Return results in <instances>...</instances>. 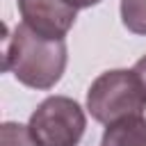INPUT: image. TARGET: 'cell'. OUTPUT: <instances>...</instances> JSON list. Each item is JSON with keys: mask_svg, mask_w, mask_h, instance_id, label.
I'll return each instance as SVG.
<instances>
[{"mask_svg": "<svg viewBox=\"0 0 146 146\" xmlns=\"http://www.w3.org/2000/svg\"><path fill=\"white\" fill-rule=\"evenodd\" d=\"M66 62L68 50L64 39H48L25 23L16 25L11 34H7L5 71L30 89H52L62 80Z\"/></svg>", "mask_w": 146, "mask_h": 146, "instance_id": "6da1fadb", "label": "cell"}, {"mask_svg": "<svg viewBox=\"0 0 146 146\" xmlns=\"http://www.w3.org/2000/svg\"><path fill=\"white\" fill-rule=\"evenodd\" d=\"M146 89L132 68H112L100 73L87 91V112L94 121L110 125L123 116L144 114Z\"/></svg>", "mask_w": 146, "mask_h": 146, "instance_id": "7a4b0ae2", "label": "cell"}, {"mask_svg": "<svg viewBox=\"0 0 146 146\" xmlns=\"http://www.w3.org/2000/svg\"><path fill=\"white\" fill-rule=\"evenodd\" d=\"M27 125L39 146H78L87 130V116L78 100L48 96L32 112Z\"/></svg>", "mask_w": 146, "mask_h": 146, "instance_id": "3957f363", "label": "cell"}, {"mask_svg": "<svg viewBox=\"0 0 146 146\" xmlns=\"http://www.w3.org/2000/svg\"><path fill=\"white\" fill-rule=\"evenodd\" d=\"M25 25L48 39H64L75 23L78 9L66 0H16Z\"/></svg>", "mask_w": 146, "mask_h": 146, "instance_id": "277c9868", "label": "cell"}, {"mask_svg": "<svg viewBox=\"0 0 146 146\" xmlns=\"http://www.w3.org/2000/svg\"><path fill=\"white\" fill-rule=\"evenodd\" d=\"M100 146H146V119L132 114L110 123L103 132Z\"/></svg>", "mask_w": 146, "mask_h": 146, "instance_id": "5b68a950", "label": "cell"}, {"mask_svg": "<svg viewBox=\"0 0 146 146\" xmlns=\"http://www.w3.org/2000/svg\"><path fill=\"white\" fill-rule=\"evenodd\" d=\"M123 25L139 36H146V0H121Z\"/></svg>", "mask_w": 146, "mask_h": 146, "instance_id": "8992f818", "label": "cell"}, {"mask_svg": "<svg viewBox=\"0 0 146 146\" xmlns=\"http://www.w3.org/2000/svg\"><path fill=\"white\" fill-rule=\"evenodd\" d=\"M0 146H39V141L30 132V125L5 121L0 125Z\"/></svg>", "mask_w": 146, "mask_h": 146, "instance_id": "52a82bcc", "label": "cell"}, {"mask_svg": "<svg viewBox=\"0 0 146 146\" xmlns=\"http://www.w3.org/2000/svg\"><path fill=\"white\" fill-rule=\"evenodd\" d=\"M132 71L137 73V78L141 80V84H144V89H146V55L137 59V64H135V68H132Z\"/></svg>", "mask_w": 146, "mask_h": 146, "instance_id": "ba28073f", "label": "cell"}, {"mask_svg": "<svg viewBox=\"0 0 146 146\" xmlns=\"http://www.w3.org/2000/svg\"><path fill=\"white\" fill-rule=\"evenodd\" d=\"M68 5H73L75 9H87V7H94V5H98L100 0H66Z\"/></svg>", "mask_w": 146, "mask_h": 146, "instance_id": "9c48e42d", "label": "cell"}]
</instances>
